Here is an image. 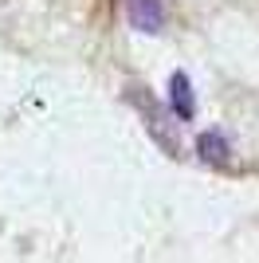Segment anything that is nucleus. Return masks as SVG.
I'll return each mask as SVG.
<instances>
[{
  "label": "nucleus",
  "instance_id": "1",
  "mask_svg": "<svg viewBox=\"0 0 259 263\" xmlns=\"http://www.w3.org/2000/svg\"><path fill=\"white\" fill-rule=\"evenodd\" d=\"M122 95H126V102L141 114V122H145V134H150L153 142L161 145L169 157H181V138H177V122H169V110H165L161 102L153 99V90H145L141 83H130Z\"/></svg>",
  "mask_w": 259,
  "mask_h": 263
},
{
  "label": "nucleus",
  "instance_id": "2",
  "mask_svg": "<svg viewBox=\"0 0 259 263\" xmlns=\"http://www.w3.org/2000/svg\"><path fill=\"white\" fill-rule=\"evenodd\" d=\"M126 20L130 28L153 35L165 28V0H126Z\"/></svg>",
  "mask_w": 259,
  "mask_h": 263
},
{
  "label": "nucleus",
  "instance_id": "3",
  "mask_svg": "<svg viewBox=\"0 0 259 263\" xmlns=\"http://www.w3.org/2000/svg\"><path fill=\"white\" fill-rule=\"evenodd\" d=\"M196 154H200V161H205V165L228 169L232 157H236V149H232V142H228L224 130H205L200 138H196Z\"/></svg>",
  "mask_w": 259,
  "mask_h": 263
},
{
  "label": "nucleus",
  "instance_id": "4",
  "mask_svg": "<svg viewBox=\"0 0 259 263\" xmlns=\"http://www.w3.org/2000/svg\"><path fill=\"white\" fill-rule=\"evenodd\" d=\"M169 106H173V118L177 122L196 118V95H193V83H189L184 71H173V79H169Z\"/></svg>",
  "mask_w": 259,
  "mask_h": 263
}]
</instances>
